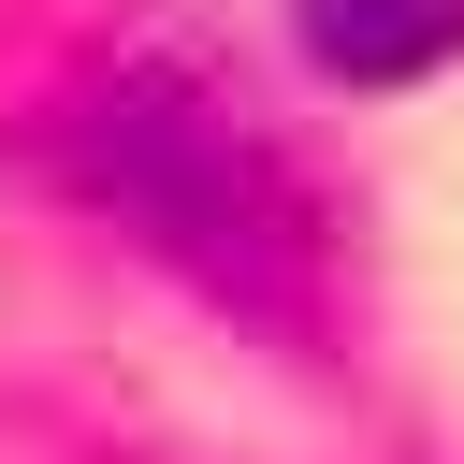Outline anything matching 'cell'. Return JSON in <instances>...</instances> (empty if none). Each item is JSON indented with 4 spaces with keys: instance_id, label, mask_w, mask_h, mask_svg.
Wrapping results in <instances>:
<instances>
[{
    "instance_id": "cell-2",
    "label": "cell",
    "mask_w": 464,
    "mask_h": 464,
    "mask_svg": "<svg viewBox=\"0 0 464 464\" xmlns=\"http://www.w3.org/2000/svg\"><path fill=\"white\" fill-rule=\"evenodd\" d=\"M290 29L334 87H406V72L464 58V0H290Z\"/></svg>"
},
{
    "instance_id": "cell-1",
    "label": "cell",
    "mask_w": 464,
    "mask_h": 464,
    "mask_svg": "<svg viewBox=\"0 0 464 464\" xmlns=\"http://www.w3.org/2000/svg\"><path fill=\"white\" fill-rule=\"evenodd\" d=\"M58 174L87 218H116L145 261H174L203 304L261 319V334H319L334 319V218L304 188V160L276 145L261 87L203 44V29H102L72 72H58V116H44Z\"/></svg>"
}]
</instances>
